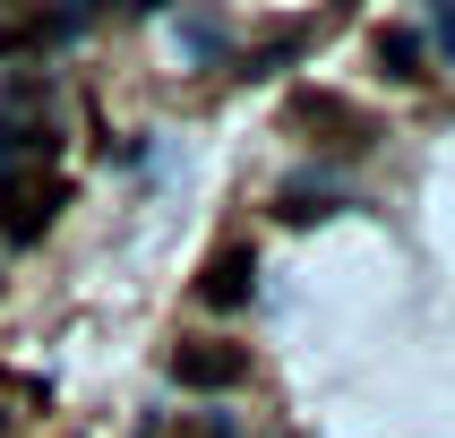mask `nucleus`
I'll use <instances>...</instances> for the list:
<instances>
[{"mask_svg":"<svg viewBox=\"0 0 455 438\" xmlns=\"http://www.w3.org/2000/svg\"><path fill=\"white\" fill-rule=\"evenodd\" d=\"M283 121L301 129V138H318L327 155H370V147H379V121H370L361 103H344V95H292Z\"/></svg>","mask_w":455,"mask_h":438,"instance_id":"f03ea898","label":"nucleus"},{"mask_svg":"<svg viewBox=\"0 0 455 438\" xmlns=\"http://www.w3.org/2000/svg\"><path fill=\"white\" fill-rule=\"evenodd\" d=\"M379 69L395 77V86H412V77L430 69V60H421V35H412V26H379Z\"/></svg>","mask_w":455,"mask_h":438,"instance_id":"39448f33","label":"nucleus"},{"mask_svg":"<svg viewBox=\"0 0 455 438\" xmlns=\"http://www.w3.org/2000/svg\"><path fill=\"white\" fill-rule=\"evenodd\" d=\"M0 283H9V275H0Z\"/></svg>","mask_w":455,"mask_h":438,"instance_id":"9d476101","label":"nucleus"},{"mask_svg":"<svg viewBox=\"0 0 455 438\" xmlns=\"http://www.w3.org/2000/svg\"><path fill=\"white\" fill-rule=\"evenodd\" d=\"M275 215H283V224H318V215H335V189H327V180H283Z\"/></svg>","mask_w":455,"mask_h":438,"instance_id":"423d86ee","label":"nucleus"},{"mask_svg":"<svg viewBox=\"0 0 455 438\" xmlns=\"http://www.w3.org/2000/svg\"><path fill=\"white\" fill-rule=\"evenodd\" d=\"M26 404H44V386H35V378H0V438L26 421Z\"/></svg>","mask_w":455,"mask_h":438,"instance_id":"0eeeda50","label":"nucleus"},{"mask_svg":"<svg viewBox=\"0 0 455 438\" xmlns=\"http://www.w3.org/2000/svg\"><path fill=\"white\" fill-rule=\"evenodd\" d=\"M250 275H258V250H250V241L206 250V267H198V301H206V309H241V301H250Z\"/></svg>","mask_w":455,"mask_h":438,"instance_id":"7ed1b4c3","label":"nucleus"},{"mask_svg":"<svg viewBox=\"0 0 455 438\" xmlns=\"http://www.w3.org/2000/svg\"><path fill=\"white\" fill-rule=\"evenodd\" d=\"M155 438H232V421H224V412H172Z\"/></svg>","mask_w":455,"mask_h":438,"instance_id":"6e6552de","label":"nucleus"},{"mask_svg":"<svg viewBox=\"0 0 455 438\" xmlns=\"http://www.w3.org/2000/svg\"><path fill=\"white\" fill-rule=\"evenodd\" d=\"M172 378L180 386H241V378H250V353H241V344H206V335H198V344H180V353H172Z\"/></svg>","mask_w":455,"mask_h":438,"instance_id":"20e7f679","label":"nucleus"},{"mask_svg":"<svg viewBox=\"0 0 455 438\" xmlns=\"http://www.w3.org/2000/svg\"><path fill=\"white\" fill-rule=\"evenodd\" d=\"M60 206H69V180H60V163H52V155L0 163V232H9V241H44Z\"/></svg>","mask_w":455,"mask_h":438,"instance_id":"f257e3e1","label":"nucleus"},{"mask_svg":"<svg viewBox=\"0 0 455 438\" xmlns=\"http://www.w3.org/2000/svg\"><path fill=\"white\" fill-rule=\"evenodd\" d=\"M430 26H438V44H447V52H455V9H438V18H430Z\"/></svg>","mask_w":455,"mask_h":438,"instance_id":"1a4fd4ad","label":"nucleus"}]
</instances>
